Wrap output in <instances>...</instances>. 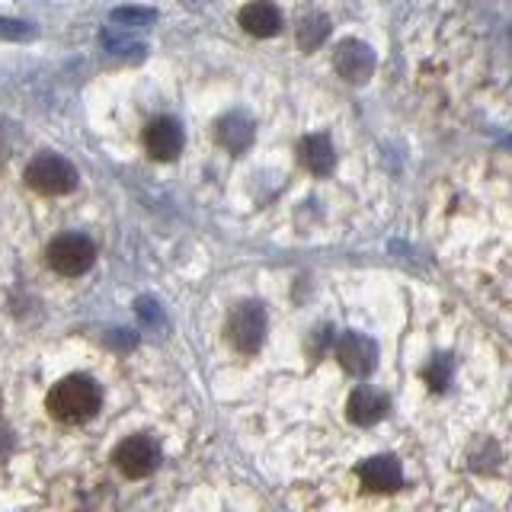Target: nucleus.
Segmentation results:
<instances>
[{
  "mask_svg": "<svg viewBox=\"0 0 512 512\" xmlns=\"http://www.w3.org/2000/svg\"><path fill=\"white\" fill-rule=\"evenodd\" d=\"M48 266H52L58 276L64 279H77L96 263V244L87 234H58L45 250Z\"/></svg>",
  "mask_w": 512,
  "mask_h": 512,
  "instance_id": "nucleus-7",
  "label": "nucleus"
},
{
  "mask_svg": "<svg viewBox=\"0 0 512 512\" xmlns=\"http://www.w3.org/2000/svg\"><path fill=\"white\" fill-rule=\"evenodd\" d=\"M183 144H186V132L173 116L151 119L148 128H144V151H148L154 160L170 164V160L183 154Z\"/></svg>",
  "mask_w": 512,
  "mask_h": 512,
  "instance_id": "nucleus-10",
  "label": "nucleus"
},
{
  "mask_svg": "<svg viewBox=\"0 0 512 512\" xmlns=\"http://www.w3.org/2000/svg\"><path fill=\"white\" fill-rule=\"evenodd\" d=\"M215 138L228 154H244V151H250V144L256 138V125H253V119L247 116V112L234 109V112H228V116L218 119Z\"/></svg>",
  "mask_w": 512,
  "mask_h": 512,
  "instance_id": "nucleus-11",
  "label": "nucleus"
},
{
  "mask_svg": "<svg viewBox=\"0 0 512 512\" xmlns=\"http://www.w3.org/2000/svg\"><path fill=\"white\" fill-rule=\"evenodd\" d=\"M48 413L64 426H80L93 420L103 407V388L90 375H68L61 378L45 397Z\"/></svg>",
  "mask_w": 512,
  "mask_h": 512,
  "instance_id": "nucleus-3",
  "label": "nucleus"
},
{
  "mask_svg": "<svg viewBox=\"0 0 512 512\" xmlns=\"http://www.w3.org/2000/svg\"><path fill=\"white\" fill-rule=\"evenodd\" d=\"M327 39H330V16L320 13V10L304 13L295 26V42H298L301 52H317Z\"/></svg>",
  "mask_w": 512,
  "mask_h": 512,
  "instance_id": "nucleus-13",
  "label": "nucleus"
},
{
  "mask_svg": "<svg viewBox=\"0 0 512 512\" xmlns=\"http://www.w3.org/2000/svg\"><path fill=\"white\" fill-rule=\"evenodd\" d=\"M135 311H138V317L148 327H160V324H164V311H160V304L154 298H138L135 301Z\"/></svg>",
  "mask_w": 512,
  "mask_h": 512,
  "instance_id": "nucleus-17",
  "label": "nucleus"
},
{
  "mask_svg": "<svg viewBox=\"0 0 512 512\" xmlns=\"http://www.w3.org/2000/svg\"><path fill=\"white\" fill-rule=\"evenodd\" d=\"M375 64V48L362 39H343L333 48V71L346 84H368V77H375Z\"/></svg>",
  "mask_w": 512,
  "mask_h": 512,
  "instance_id": "nucleus-9",
  "label": "nucleus"
},
{
  "mask_svg": "<svg viewBox=\"0 0 512 512\" xmlns=\"http://www.w3.org/2000/svg\"><path fill=\"white\" fill-rule=\"evenodd\" d=\"M436 247L464 292L512 336V164H480L448 180Z\"/></svg>",
  "mask_w": 512,
  "mask_h": 512,
  "instance_id": "nucleus-2",
  "label": "nucleus"
},
{
  "mask_svg": "<svg viewBox=\"0 0 512 512\" xmlns=\"http://www.w3.org/2000/svg\"><path fill=\"white\" fill-rule=\"evenodd\" d=\"M157 20V10H148V7H119L109 13V23L112 26H151Z\"/></svg>",
  "mask_w": 512,
  "mask_h": 512,
  "instance_id": "nucleus-14",
  "label": "nucleus"
},
{
  "mask_svg": "<svg viewBox=\"0 0 512 512\" xmlns=\"http://www.w3.org/2000/svg\"><path fill=\"white\" fill-rule=\"evenodd\" d=\"M10 445H13V439H10V429H7V426H0V461L7 458Z\"/></svg>",
  "mask_w": 512,
  "mask_h": 512,
  "instance_id": "nucleus-18",
  "label": "nucleus"
},
{
  "mask_svg": "<svg viewBox=\"0 0 512 512\" xmlns=\"http://www.w3.org/2000/svg\"><path fill=\"white\" fill-rule=\"evenodd\" d=\"M343 157L346 151L336 141L333 128H311L304 132L295 144V160L298 167L311 176V180H336L343 173Z\"/></svg>",
  "mask_w": 512,
  "mask_h": 512,
  "instance_id": "nucleus-4",
  "label": "nucleus"
},
{
  "mask_svg": "<svg viewBox=\"0 0 512 512\" xmlns=\"http://www.w3.org/2000/svg\"><path fill=\"white\" fill-rule=\"evenodd\" d=\"M103 48L109 55H122V58H132V61H141L144 58V48L141 42H132V39H119V36H109V32H103Z\"/></svg>",
  "mask_w": 512,
  "mask_h": 512,
  "instance_id": "nucleus-15",
  "label": "nucleus"
},
{
  "mask_svg": "<svg viewBox=\"0 0 512 512\" xmlns=\"http://www.w3.org/2000/svg\"><path fill=\"white\" fill-rule=\"evenodd\" d=\"M0 39H7V42H32V39H36V26H29L23 20H7V16H0Z\"/></svg>",
  "mask_w": 512,
  "mask_h": 512,
  "instance_id": "nucleus-16",
  "label": "nucleus"
},
{
  "mask_svg": "<svg viewBox=\"0 0 512 512\" xmlns=\"http://www.w3.org/2000/svg\"><path fill=\"white\" fill-rule=\"evenodd\" d=\"M269 333V314L260 301H240L237 308H231L228 324H224V336L228 346L240 356H256L266 343Z\"/></svg>",
  "mask_w": 512,
  "mask_h": 512,
  "instance_id": "nucleus-5",
  "label": "nucleus"
},
{
  "mask_svg": "<svg viewBox=\"0 0 512 512\" xmlns=\"http://www.w3.org/2000/svg\"><path fill=\"white\" fill-rule=\"evenodd\" d=\"M26 186L36 189L39 196H68L77 189V170L71 160L58 154H39L26 167Z\"/></svg>",
  "mask_w": 512,
  "mask_h": 512,
  "instance_id": "nucleus-6",
  "label": "nucleus"
},
{
  "mask_svg": "<svg viewBox=\"0 0 512 512\" xmlns=\"http://www.w3.org/2000/svg\"><path fill=\"white\" fill-rule=\"evenodd\" d=\"M301 356L336 375L314 503L512 509V352L455 301L365 276L359 308L320 317Z\"/></svg>",
  "mask_w": 512,
  "mask_h": 512,
  "instance_id": "nucleus-1",
  "label": "nucleus"
},
{
  "mask_svg": "<svg viewBox=\"0 0 512 512\" xmlns=\"http://www.w3.org/2000/svg\"><path fill=\"white\" fill-rule=\"evenodd\" d=\"M112 461H116V468L128 480L151 477L160 468V445L151 436H128L125 442H119L116 452H112Z\"/></svg>",
  "mask_w": 512,
  "mask_h": 512,
  "instance_id": "nucleus-8",
  "label": "nucleus"
},
{
  "mask_svg": "<svg viewBox=\"0 0 512 512\" xmlns=\"http://www.w3.org/2000/svg\"><path fill=\"white\" fill-rule=\"evenodd\" d=\"M237 23L256 39H272L282 32V10L276 4H269V0H253V4L240 7Z\"/></svg>",
  "mask_w": 512,
  "mask_h": 512,
  "instance_id": "nucleus-12",
  "label": "nucleus"
}]
</instances>
